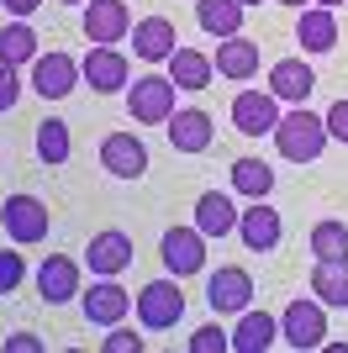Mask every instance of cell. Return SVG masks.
Listing matches in <instances>:
<instances>
[{
  "instance_id": "6da1fadb",
  "label": "cell",
  "mask_w": 348,
  "mask_h": 353,
  "mask_svg": "<svg viewBox=\"0 0 348 353\" xmlns=\"http://www.w3.org/2000/svg\"><path fill=\"white\" fill-rule=\"evenodd\" d=\"M269 137H275L280 159H290V163H311V159H322V148H327V121H322L317 111L296 105L290 117H280V127H275Z\"/></svg>"
},
{
  "instance_id": "7a4b0ae2",
  "label": "cell",
  "mask_w": 348,
  "mask_h": 353,
  "mask_svg": "<svg viewBox=\"0 0 348 353\" xmlns=\"http://www.w3.org/2000/svg\"><path fill=\"white\" fill-rule=\"evenodd\" d=\"M174 95H180V85L169 74H143L127 85V117L143 121V127H164L174 117Z\"/></svg>"
},
{
  "instance_id": "3957f363",
  "label": "cell",
  "mask_w": 348,
  "mask_h": 353,
  "mask_svg": "<svg viewBox=\"0 0 348 353\" xmlns=\"http://www.w3.org/2000/svg\"><path fill=\"white\" fill-rule=\"evenodd\" d=\"M180 316H185V295H180L174 274L169 280H148L137 290V322L148 332H169V327H180Z\"/></svg>"
},
{
  "instance_id": "277c9868",
  "label": "cell",
  "mask_w": 348,
  "mask_h": 353,
  "mask_svg": "<svg viewBox=\"0 0 348 353\" xmlns=\"http://www.w3.org/2000/svg\"><path fill=\"white\" fill-rule=\"evenodd\" d=\"M0 227H6V237L11 243H43L48 227H53V216H48V206L37 201V195H6L0 201Z\"/></svg>"
},
{
  "instance_id": "5b68a950",
  "label": "cell",
  "mask_w": 348,
  "mask_h": 353,
  "mask_svg": "<svg viewBox=\"0 0 348 353\" xmlns=\"http://www.w3.org/2000/svg\"><path fill=\"white\" fill-rule=\"evenodd\" d=\"M280 338H285L296 353L322 348V338H327V316H322V301H290L285 316H280Z\"/></svg>"
},
{
  "instance_id": "8992f818",
  "label": "cell",
  "mask_w": 348,
  "mask_h": 353,
  "mask_svg": "<svg viewBox=\"0 0 348 353\" xmlns=\"http://www.w3.org/2000/svg\"><path fill=\"white\" fill-rule=\"evenodd\" d=\"M164 253V269H169L174 280H185V274H201L206 269V237L195 232V227H169L159 243Z\"/></svg>"
},
{
  "instance_id": "52a82bcc",
  "label": "cell",
  "mask_w": 348,
  "mask_h": 353,
  "mask_svg": "<svg viewBox=\"0 0 348 353\" xmlns=\"http://www.w3.org/2000/svg\"><path fill=\"white\" fill-rule=\"evenodd\" d=\"M248 301H253V274L248 269H217L206 280V306L217 316H243Z\"/></svg>"
},
{
  "instance_id": "ba28073f",
  "label": "cell",
  "mask_w": 348,
  "mask_h": 353,
  "mask_svg": "<svg viewBox=\"0 0 348 353\" xmlns=\"http://www.w3.org/2000/svg\"><path fill=\"white\" fill-rule=\"evenodd\" d=\"M238 237H243L248 253H275L280 237H285V221H280L275 206H264V201H253L248 211H238Z\"/></svg>"
},
{
  "instance_id": "9c48e42d",
  "label": "cell",
  "mask_w": 348,
  "mask_h": 353,
  "mask_svg": "<svg viewBox=\"0 0 348 353\" xmlns=\"http://www.w3.org/2000/svg\"><path fill=\"white\" fill-rule=\"evenodd\" d=\"M164 132H169L174 153H206L211 137H217V127H211V117L195 111V105H174V117L164 121Z\"/></svg>"
},
{
  "instance_id": "30bf717a",
  "label": "cell",
  "mask_w": 348,
  "mask_h": 353,
  "mask_svg": "<svg viewBox=\"0 0 348 353\" xmlns=\"http://www.w3.org/2000/svg\"><path fill=\"white\" fill-rule=\"evenodd\" d=\"M74 85H79V63H74L69 53H37V59H32V90H37L43 101H64Z\"/></svg>"
},
{
  "instance_id": "8fae6325",
  "label": "cell",
  "mask_w": 348,
  "mask_h": 353,
  "mask_svg": "<svg viewBox=\"0 0 348 353\" xmlns=\"http://www.w3.org/2000/svg\"><path fill=\"white\" fill-rule=\"evenodd\" d=\"M232 127L243 137H269L280 127V101L275 95H259V90H243L232 101Z\"/></svg>"
},
{
  "instance_id": "7c38bea8",
  "label": "cell",
  "mask_w": 348,
  "mask_h": 353,
  "mask_svg": "<svg viewBox=\"0 0 348 353\" xmlns=\"http://www.w3.org/2000/svg\"><path fill=\"white\" fill-rule=\"evenodd\" d=\"M132 32V16H127V0H90L85 6V37L95 48H111Z\"/></svg>"
},
{
  "instance_id": "4fadbf2b",
  "label": "cell",
  "mask_w": 348,
  "mask_h": 353,
  "mask_svg": "<svg viewBox=\"0 0 348 353\" xmlns=\"http://www.w3.org/2000/svg\"><path fill=\"white\" fill-rule=\"evenodd\" d=\"M79 74H85V85L95 90V95H116V90H127V79H132L127 59H122L116 48H90Z\"/></svg>"
},
{
  "instance_id": "5bb4252c",
  "label": "cell",
  "mask_w": 348,
  "mask_h": 353,
  "mask_svg": "<svg viewBox=\"0 0 348 353\" xmlns=\"http://www.w3.org/2000/svg\"><path fill=\"white\" fill-rule=\"evenodd\" d=\"M101 163L111 169L116 179H143V174H148V148H143V137L111 132V137L101 143Z\"/></svg>"
},
{
  "instance_id": "9a60e30c",
  "label": "cell",
  "mask_w": 348,
  "mask_h": 353,
  "mask_svg": "<svg viewBox=\"0 0 348 353\" xmlns=\"http://www.w3.org/2000/svg\"><path fill=\"white\" fill-rule=\"evenodd\" d=\"M174 43H180V32H174L169 16H143V21L132 27V53L143 63H169Z\"/></svg>"
},
{
  "instance_id": "2e32d148",
  "label": "cell",
  "mask_w": 348,
  "mask_h": 353,
  "mask_svg": "<svg viewBox=\"0 0 348 353\" xmlns=\"http://www.w3.org/2000/svg\"><path fill=\"white\" fill-rule=\"evenodd\" d=\"M85 264H90V274L116 280V274L132 264V237L127 232H95V237H90V248H85Z\"/></svg>"
},
{
  "instance_id": "e0dca14e",
  "label": "cell",
  "mask_w": 348,
  "mask_h": 353,
  "mask_svg": "<svg viewBox=\"0 0 348 353\" xmlns=\"http://www.w3.org/2000/svg\"><path fill=\"white\" fill-rule=\"evenodd\" d=\"M79 306H85L90 327H116L132 311V295L122 290L116 280H101V285H90V295H79Z\"/></svg>"
},
{
  "instance_id": "ac0fdd59",
  "label": "cell",
  "mask_w": 348,
  "mask_h": 353,
  "mask_svg": "<svg viewBox=\"0 0 348 353\" xmlns=\"http://www.w3.org/2000/svg\"><path fill=\"white\" fill-rule=\"evenodd\" d=\"M37 290H43L48 306L74 301V295H79V264H74V259H64V253H48L43 269H37Z\"/></svg>"
},
{
  "instance_id": "d6986e66",
  "label": "cell",
  "mask_w": 348,
  "mask_h": 353,
  "mask_svg": "<svg viewBox=\"0 0 348 353\" xmlns=\"http://www.w3.org/2000/svg\"><path fill=\"white\" fill-rule=\"evenodd\" d=\"M317 90V74H311V63L301 59H280L275 69H269V95L275 101H290V105H306V95Z\"/></svg>"
},
{
  "instance_id": "ffe728a7",
  "label": "cell",
  "mask_w": 348,
  "mask_h": 353,
  "mask_svg": "<svg viewBox=\"0 0 348 353\" xmlns=\"http://www.w3.org/2000/svg\"><path fill=\"white\" fill-rule=\"evenodd\" d=\"M211 69L227 74V79H253V74H259V43H253V37H243V32H238V37H222Z\"/></svg>"
},
{
  "instance_id": "44dd1931",
  "label": "cell",
  "mask_w": 348,
  "mask_h": 353,
  "mask_svg": "<svg viewBox=\"0 0 348 353\" xmlns=\"http://www.w3.org/2000/svg\"><path fill=\"white\" fill-rule=\"evenodd\" d=\"M195 232H201V237H227V232H238V206H232V195L206 190L201 201H195Z\"/></svg>"
},
{
  "instance_id": "7402d4cb",
  "label": "cell",
  "mask_w": 348,
  "mask_h": 353,
  "mask_svg": "<svg viewBox=\"0 0 348 353\" xmlns=\"http://www.w3.org/2000/svg\"><path fill=\"white\" fill-rule=\"evenodd\" d=\"M296 43H301L306 53H333V48H338V16L327 11V6L301 11V21H296Z\"/></svg>"
},
{
  "instance_id": "603a6c76",
  "label": "cell",
  "mask_w": 348,
  "mask_h": 353,
  "mask_svg": "<svg viewBox=\"0 0 348 353\" xmlns=\"http://www.w3.org/2000/svg\"><path fill=\"white\" fill-rule=\"evenodd\" d=\"M311 295H317L322 306H348V259H317Z\"/></svg>"
},
{
  "instance_id": "cb8c5ba5",
  "label": "cell",
  "mask_w": 348,
  "mask_h": 353,
  "mask_svg": "<svg viewBox=\"0 0 348 353\" xmlns=\"http://www.w3.org/2000/svg\"><path fill=\"white\" fill-rule=\"evenodd\" d=\"M211 74H217V69H211V59H206L201 48H174V53H169V79L180 90H206V85H211Z\"/></svg>"
},
{
  "instance_id": "d4e9b609",
  "label": "cell",
  "mask_w": 348,
  "mask_h": 353,
  "mask_svg": "<svg viewBox=\"0 0 348 353\" xmlns=\"http://www.w3.org/2000/svg\"><path fill=\"white\" fill-rule=\"evenodd\" d=\"M195 21L211 37H238L243 32V6L238 0H195Z\"/></svg>"
},
{
  "instance_id": "484cf974",
  "label": "cell",
  "mask_w": 348,
  "mask_h": 353,
  "mask_svg": "<svg viewBox=\"0 0 348 353\" xmlns=\"http://www.w3.org/2000/svg\"><path fill=\"white\" fill-rule=\"evenodd\" d=\"M275 338H280L275 316H264V311H243V322H238V332H232V348H238V353H264Z\"/></svg>"
},
{
  "instance_id": "4316f807",
  "label": "cell",
  "mask_w": 348,
  "mask_h": 353,
  "mask_svg": "<svg viewBox=\"0 0 348 353\" xmlns=\"http://www.w3.org/2000/svg\"><path fill=\"white\" fill-rule=\"evenodd\" d=\"M232 190L248 195V201H264V195L275 190V169L264 159H238L232 163Z\"/></svg>"
},
{
  "instance_id": "83f0119b",
  "label": "cell",
  "mask_w": 348,
  "mask_h": 353,
  "mask_svg": "<svg viewBox=\"0 0 348 353\" xmlns=\"http://www.w3.org/2000/svg\"><path fill=\"white\" fill-rule=\"evenodd\" d=\"M37 59V32L27 27V21H11V27L0 32V63H11V69H21V63Z\"/></svg>"
},
{
  "instance_id": "f1b7e54d",
  "label": "cell",
  "mask_w": 348,
  "mask_h": 353,
  "mask_svg": "<svg viewBox=\"0 0 348 353\" xmlns=\"http://www.w3.org/2000/svg\"><path fill=\"white\" fill-rule=\"evenodd\" d=\"M37 159L53 163V169L69 159V121H53V117H48L43 127H37Z\"/></svg>"
},
{
  "instance_id": "f546056e",
  "label": "cell",
  "mask_w": 348,
  "mask_h": 353,
  "mask_svg": "<svg viewBox=\"0 0 348 353\" xmlns=\"http://www.w3.org/2000/svg\"><path fill=\"white\" fill-rule=\"evenodd\" d=\"M311 253L317 259H348V221H317L311 227Z\"/></svg>"
},
{
  "instance_id": "4dcf8cb0",
  "label": "cell",
  "mask_w": 348,
  "mask_h": 353,
  "mask_svg": "<svg viewBox=\"0 0 348 353\" xmlns=\"http://www.w3.org/2000/svg\"><path fill=\"white\" fill-rule=\"evenodd\" d=\"M227 348H232V338L222 332L217 322H206V327L190 332V353H227Z\"/></svg>"
},
{
  "instance_id": "1f68e13d",
  "label": "cell",
  "mask_w": 348,
  "mask_h": 353,
  "mask_svg": "<svg viewBox=\"0 0 348 353\" xmlns=\"http://www.w3.org/2000/svg\"><path fill=\"white\" fill-rule=\"evenodd\" d=\"M21 274H27L21 253H6V248H0V295H11L16 285H21Z\"/></svg>"
},
{
  "instance_id": "d6a6232c",
  "label": "cell",
  "mask_w": 348,
  "mask_h": 353,
  "mask_svg": "<svg viewBox=\"0 0 348 353\" xmlns=\"http://www.w3.org/2000/svg\"><path fill=\"white\" fill-rule=\"evenodd\" d=\"M101 348H106V353H143V338H137L132 327H122V322H116V327H111V338H106Z\"/></svg>"
},
{
  "instance_id": "836d02e7",
  "label": "cell",
  "mask_w": 348,
  "mask_h": 353,
  "mask_svg": "<svg viewBox=\"0 0 348 353\" xmlns=\"http://www.w3.org/2000/svg\"><path fill=\"white\" fill-rule=\"evenodd\" d=\"M16 101H21V79H16L11 63H0V111H11Z\"/></svg>"
},
{
  "instance_id": "e575fe53",
  "label": "cell",
  "mask_w": 348,
  "mask_h": 353,
  "mask_svg": "<svg viewBox=\"0 0 348 353\" xmlns=\"http://www.w3.org/2000/svg\"><path fill=\"white\" fill-rule=\"evenodd\" d=\"M322 121H327V137H338V143H348V101H338V105H333V111H327V117H322Z\"/></svg>"
},
{
  "instance_id": "d590c367",
  "label": "cell",
  "mask_w": 348,
  "mask_h": 353,
  "mask_svg": "<svg viewBox=\"0 0 348 353\" xmlns=\"http://www.w3.org/2000/svg\"><path fill=\"white\" fill-rule=\"evenodd\" d=\"M6 353H43V338H32V332H16V338H6Z\"/></svg>"
},
{
  "instance_id": "8d00e7d4",
  "label": "cell",
  "mask_w": 348,
  "mask_h": 353,
  "mask_svg": "<svg viewBox=\"0 0 348 353\" xmlns=\"http://www.w3.org/2000/svg\"><path fill=\"white\" fill-rule=\"evenodd\" d=\"M37 6H43V0H0V11H11L16 21H27V16L37 11Z\"/></svg>"
},
{
  "instance_id": "74e56055",
  "label": "cell",
  "mask_w": 348,
  "mask_h": 353,
  "mask_svg": "<svg viewBox=\"0 0 348 353\" xmlns=\"http://www.w3.org/2000/svg\"><path fill=\"white\" fill-rule=\"evenodd\" d=\"M238 6H243V11H253V6H259V0H238Z\"/></svg>"
},
{
  "instance_id": "f35d334b",
  "label": "cell",
  "mask_w": 348,
  "mask_h": 353,
  "mask_svg": "<svg viewBox=\"0 0 348 353\" xmlns=\"http://www.w3.org/2000/svg\"><path fill=\"white\" fill-rule=\"evenodd\" d=\"M317 6H327V11H333V6H343V0H317Z\"/></svg>"
},
{
  "instance_id": "ab89813d",
  "label": "cell",
  "mask_w": 348,
  "mask_h": 353,
  "mask_svg": "<svg viewBox=\"0 0 348 353\" xmlns=\"http://www.w3.org/2000/svg\"><path fill=\"white\" fill-rule=\"evenodd\" d=\"M64 6H90V0H64Z\"/></svg>"
},
{
  "instance_id": "60d3db41",
  "label": "cell",
  "mask_w": 348,
  "mask_h": 353,
  "mask_svg": "<svg viewBox=\"0 0 348 353\" xmlns=\"http://www.w3.org/2000/svg\"><path fill=\"white\" fill-rule=\"evenodd\" d=\"M285 6H301V0H285Z\"/></svg>"
}]
</instances>
